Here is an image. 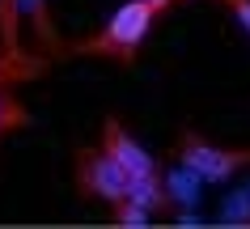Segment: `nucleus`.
Segmentation results:
<instances>
[{"mask_svg": "<svg viewBox=\"0 0 250 229\" xmlns=\"http://www.w3.org/2000/svg\"><path fill=\"white\" fill-rule=\"evenodd\" d=\"M98 148H102L106 157H115L127 174H148V170H157V162H153L145 148L123 132V123H119V119H106L102 123V140H98Z\"/></svg>", "mask_w": 250, "mask_h": 229, "instance_id": "obj_4", "label": "nucleus"}, {"mask_svg": "<svg viewBox=\"0 0 250 229\" xmlns=\"http://www.w3.org/2000/svg\"><path fill=\"white\" fill-rule=\"evenodd\" d=\"M140 4H148V9H153V13H166V9H170L174 0H140Z\"/></svg>", "mask_w": 250, "mask_h": 229, "instance_id": "obj_13", "label": "nucleus"}, {"mask_svg": "<svg viewBox=\"0 0 250 229\" xmlns=\"http://www.w3.org/2000/svg\"><path fill=\"white\" fill-rule=\"evenodd\" d=\"M30 123V115H26V106L17 102L9 89H0V136H9V132H21Z\"/></svg>", "mask_w": 250, "mask_h": 229, "instance_id": "obj_8", "label": "nucleus"}, {"mask_svg": "<svg viewBox=\"0 0 250 229\" xmlns=\"http://www.w3.org/2000/svg\"><path fill=\"white\" fill-rule=\"evenodd\" d=\"M51 55L34 51V47H0V89L9 85H21V81H39L51 72Z\"/></svg>", "mask_w": 250, "mask_h": 229, "instance_id": "obj_5", "label": "nucleus"}, {"mask_svg": "<svg viewBox=\"0 0 250 229\" xmlns=\"http://www.w3.org/2000/svg\"><path fill=\"white\" fill-rule=\"evenodd\" d=\"M153 17H157V13H153L148 4L127 0V4H119L115 13L93 30L89 39L60 42V55H102V60H110V64H123V68H127L136 55H140V42L148 39Z\"/></svg>", "mask_w": 250, "mask_h": 229, "instance_id": "obj_1", "label": "nucleus"}, {"mask_svg": "<svg viewBox=\"0 0 250 229\" xmlns=\"http://www.w3.org/2000/svg\"><path fill=\"white\" fill-rule=\"evenodd\" d=\"M221 225H250V187L229 191V200L221 208Z\"/></svg>", "mask_w": 250, "mask_h": 229, "instance_id": "obj_9", "label": "nucleus"}, {"mask_svg": "<svg viewBox=\"0 0 250 229\" xmlns=\"http://www.w3.org/2000/svg\"><path fill=\"white\" fill-rule=\"evenodd\" d=\"M127 200H136L148 216L153 212H174V204H170V195H166V187H161L157 170H148V174H127Z\"/></svg>", "mask_w": 250, "mask_h": 229, "instance_id": "obj_6", "label": "nucleus"}, {"mask_svg": "<svg viewBox=\"0 0 250 229\" xmlns=\"http://www.w3.org/2000/svg\"><path fill=\"white\" fill-rule=\"evenodd\" d=\"M77 187L89 200L115 204V200L127 195V170L115 157H106L102 148H81L77 153Z\"/></svg>", "mask_w": 250, "mask_h": 229, "instance_id": "obj_3", "label": "nucleus"}, {"mask_svg": "<svg viewBox=\"0 0 250 229\" xmlns=\"http://www.w3.org/2000/svg\"><path fill=\"white\" fill-rule=\"evenodd\" d=\"M110 208H115V225H123V229H145V225H148V212H145L136 200H127V195L115 200Z\"/></svg>", "mask_w": 250, "mask_h": 229, "instance_id": "obj_10", "label": "nucleus"}, {"mask_svg": "<svg viewBox=\"0 0 250 229\" xmlns=\"http://www.w3.org/2000/svg\"><path fill=\"white\" fill-rule=\"evenodd\" d=\"M161 187H166V195H170V204L174 208H195L199 204V195H204V178L195 174V170H187L183 162L174 166L170 174L161 178Z\"/></svg>", "mask_w": 250, "mask_h": 229, "instance_id": "obj_7", "label": "nucleus"}, {"mask_svg": "<svg viewBox=\"0 0 250 229\" xmlns=\"http://www.w3.org/2000/svg\"><path fill=\"white\" fill-rule=\"evenodd\" d=\"M178 162L187 170H195L204 183H229L250 162V148H221V145H212V140H204L199 132L187 127L183 140H178Z\"/></svg>", "mask_w": 250, "mask_h": 229, "instance_id": "obj_2", "label": "nucleus"}, {"mask_svg": "<svg viewBox=\"0 0 250 229\" xmlns=\"http://www.w3.org/2000/svg\"><path fill=\"white\" fill-rule=\"evenodd\" d=\"M225 4H229V9H233V17H237V26L246 30L250 34V0H225Z\"/></svg>", "mask_w": 250, "mask_h": 229, "instance_id": "obj_11", "label": "nucleus"}, {"mask_svg": "<svg viewBox=\"0 0 250 229\" xmlns=\"http://www.w3.org/2000/svg\"><path fill=\"white\" fill-rule=\"evenodd\" d=\"M178 225H183V229H195V225H204V221H199V216H195V212H191V208H187V212H183V216H178Z\"/></svg>", "mask_w": 250, "mask_h": 229, "instance_id": "obj_12", "label": "nucleus"}]
</instances>
